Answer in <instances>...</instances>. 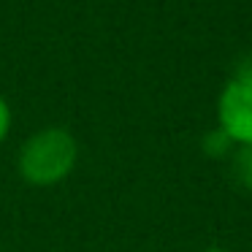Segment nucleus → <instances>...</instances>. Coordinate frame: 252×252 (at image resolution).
<instances>
[{
    "instance_id": "obj_3",
    "label": "nucleus",
    "mask_w": 252,
    "mask_h": 252,
    "mask_svg": "<svg viewBox=\"0 0 252 252\" xmlns=\"http://www.w3.org/2000/svg\"><path fill=\"white\" fill-rule=\"evenodd\" d=\"M230 174L236 185L252 192V147H236L230 152Z\"/></svg>"
},
{
    "instance_id": "obj_2",
    "label": "nucleus",
    "mask_w": 252,
    "mask_h": 252,
    "mask_svg": "<svg viewBox=\"0 0 252 252\" xmlns=\"http://www.w3.org/2000/svg\"><path fill=\"white\" fill-rule=\"evenodd\" d=\"M217 127L236 147H252V65H241L220 90Z\"/></svg>"
},
{
    "instance_id": "obj_5",
    "label": "nucleus",
    "mask_w": 252,
    "mask_h": 252,
    "mask_svg": "<svg viewBox=\"0 0 252 252\" xmlns=\"http://www.w3.org/2000/svg\"><path fill=\"white\" fill-rule=\"evenodd\" d=\"M11 125H14V114H11V106L8 100L0 95V147L6 144L8 133H11Z\"/></svg>"
},
{
    "instance_id": "obj_4",
    "label": "nucleus",
    "mask_w": 252,
    "mask_h": 252,
    "mask_svg": "<svg viewBox=\"0 0 252 252\" xmlns=\"http://www.w3.org/2000/svg\"><path fill=\"white\" fill-rule=\"evenodd\" d=\"M201 149H203V155H206V158L222 160V158H230V152L236 149V144L230 141V138L225 136L220 127H212V130L201 138Z\"/></svg>"
},
{
    "instance_id": "obj_6",
    "label": "nucleus",
    "mask_w": 252,
    "mask_h": 252,
    "mask_svg": "<svg viewBox=\"0 0 252 252\" xmlns=\"http://www.w3.org/2000/svg\"><path fill=\"white\" fill-rule=\"evenodd\" d=\"M203 252H228V250H225V247H217V244H212V247H206Z\"/></svg>"
},
{
    "instance_id": "obj_1",
    "label": "nucleus",
    "mask_w": 252,
    "mask_h": 252,
    "mask_svg": "<svg viewBox=\"0 0 252 252\" xmlns=\"http://www.w3.org/2000/svg\"><path fill=\"white\" fill-rule=\"evenodd\" d=\"M79 141L71 130L49 125L30 133L17 152V174L33 187H55L76 171Z\"/></svg>"
}]
</instances>
